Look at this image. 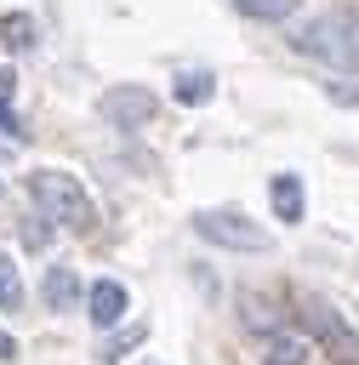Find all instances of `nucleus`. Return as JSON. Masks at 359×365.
Wrapping results in <instances>:
<instances>
[{
    "instance_id": "1",
    "label": "nucleus",
    "mask_w": 359,
    "mask_h": 365,
    "mask_svg": "<svg viewBox=\"0 0 359 365\" xmlns=\"http://www.w3.org/2000/svg\"><path fill=\"white\" fill-rule=\"evenodd\" d=\"M291 46L325 68H359V11H319L291 29Z\"/></svg>"
},
{
    "instance_id": "2",
    "label": "nucleus",
    "mask_w": 359,
    "mask_h": 365,
    "mask_svg": "<svg viewBox=\"0 0 359 365\" xmlns=\"http://www.w3.org/2000/svg\"><path fill=\"white\" fill-rule=\"evenodd\" d=\"M28 200L40 205L46 222H57L68 234H91V222H97V205H91V194L80 188L74 171H57V165L28 171Z\"/></svg>"
},
{
    "instance_id": "3",
    "label": "nucleus",
    "mask_w": 359,
    "mask_h": 365,
    "mask_svg": "<svg viewBox=\"0 0 359 365\" xmlns=\"http://www.w3.org/2000/svg\"><path fill=\"white\" fill-rule=\"evenodd\" d=\"M194 234L211 240V245H222V251H268V245H274L268 228H256L245 211H228V205H205V211H194Z\"/></svg>"
},
{
    "instance_id": "4",
    "label": "nucleus",
    "mask_w": 359,
    "mask_h": 365,
    "mask_svg": "<svg viewBox=\"0 0 359 365\" xmlns=\"http://www.w3.org/2000/svg\"><path fill=\"white\" fill-rule=\"evenodd\" d=\"M302 325H308V336H313L319 348H331L336 359L359 365V331L342 319L336 302H325V297H302Z\"/></svg>"
},
{
    "instance_id": "5",
    "label": "nucleus",
    "mask_w": 359,
    "mask_h": 365,
    "mask_svg": "<svg viewBox=\"0 0 359 365\" xmlns=\"http://www.w3.org/2000/svg\"><path fill=\"white\" fill-rule=\"evenodd\" d=\"M97 114H103L114 131H142V125H154L160 97H154L148 86H108V91L97 97Z\"/></svg>"
},
{
    "instance_id": "6",
    "label": "nucleus",
    "mask_w": 359,
    "mask_h": 365,
    "mask_svg": "<svg viewBox=\"0 0 359 365\" xmlns=\"http://www.w3.org/2000/svg\"><path fill=\"white\" fill-rule=\"evenodd\" d=\"M125 285L120 279H97V285H85V319L97 325V331H114L120 319H125Z\"/></svg>"
},
{
    "instance_id": "7",
    "label": "nucleus",
    "mask_w": 359,
    "mask_h": 365,
    "mask_svg": "<svg viewBox=\"0 0 359 365\" xmlns=\"http://www.w3.org/2000/svg\"><path fill=\"white\" fill-rule=\"evenodd\" d=\"M40 297H46V308H80L85 302V285H80V274L68 268V262H51L46 274H40Z\"/></svg>"
},
{
    "instance_id": "8",
    "label": "nucleus",
    "mask_w": 359,
    "mask_h": 365,
    "mask_svg": "<svg viewBox=\"0 0 359 365\" xmlns=\"http://www.w3.org/2000/svg\"><path fill=\"white\" fill-rule=\"evenodd\" d=\"M308 354H313V342H308V336L279 331V325H268V331H262V365H308Z\"/></svg>"
},
{
    "instance_id": "9",
    "label": "nucleus",
    "mask_w": 359,
    "mask_h": 365,
    "mask_svg": "<svg viewBox=\"0 0 359 365\" xmlns=\"http://www.w3.org/2000/svg\"><path fill=\"white\" fill-rule=\"evenodd\" d=\"M268 200H274V211H279L285 222H302V211H308V194H302V177H296V171H279V177L268 182Z\"/></svg>"
},
{
    "instance_id": "10",
    "label": "nucleus",
    "mask_w": 359,
    "mask_h": 365,
    "mask_svg": "<svg viewBox=\"0 0 359 365\" xmlns=\"http://www.w3.org/2000/svg\"><path fill=\"white\" fill-rule=\"evenodd\" d=\"M171 97H177L182 108H205V103L217 97V80H211L205 68H188V74H177V86H171Z\"/></svg>"
},
{
    "instance_id": "11",
    "label": "nucleus",
    "mask_w": 359,
    "mask_h": 365,
    "mask_svg": "<svg viewBox=\"0 0 359 365\" xmlns=\"http://www.w3.org/2000/svg\"><path fill=\"white\" fill-rule=\"evenodd\" d=\"M296 6H302V0H234V11L251 17V23H285Z\"/></svg>"
},
{
    "instance_id": "12",
    "label": "nucleus",
    "mask_w": 359,
    "mask_h": 365,
    "mask_svg": "<svg viewBox=\"0 0 359 365\" xmlns=\"http://www.w3.org/2000/svg\"><path fill=\"white\" fill-rule=\"evenodd\" d=\"M0 40H6V51H28V46H34V17H28V11H6Z\"/></svg>"
},
{
    "instance_id": "13",
    "label": "nucleus",
    "mask_w": 359,
    "mask_h": 365,
    "mask_svg": "<svg viewBox=\"0 0 359 365\" xmlns=\"http://www.w3.org/2000/svg\"><path fill=\"white\" fill-rule=\"evenodd\" d=\"M23 308V274H17V262L0 251V314H17Z\"/></svg>"
},
{
    "instance_id": "14",
    "label": "nucleus",
    "mask_w": 359,
    "mask_h": 365,
    "mask_svg": "<svg viewBox=\"0 0 359 365\" xmlns=\"http://www.w3.org/2000/svg\"><path fill=\"white\" fill-rule=\"evenodd\" d=\"M137 342H148V325H125V331H114V336L103 342V359H108V365H120Z\"/></svg>"
},
{
    "instance_id": "15",
    "label": "nucleus",
    "mask_w": 359,
    "mask_h": 365,
    "mask_svg": "<svg viewBox=\"0 0 359 365\" xmlns=\"http://www.w3.org/2000/svg\"><path fill=\"white\" fill-rule=\"evenodd\" d=\"M0 131H11V137H17V114L6 108V97H0Z\"/></svg>"
},
{
    "instance_id": "16",
    "label": "nucleus",
    "mask_w": 359,
    "mask_h": 365,
    "mask_svg": "<svg viewBox=\"0 0 359 365\" xmlns=\"http://www.w3.org/2000/svg\"><path fill=\"white\" fill-rule=\"evenodd\" d=\"M11 86H17V74H11V68H0V97H11Z\"/></svg>"
},
{
    "instance_id": "17",
    "label": "nucleus",
    "mask_w": 359,
    "mask_h": 365,
    "mask_svg": "<svg viewBox=\"0 0 359 365\" xmlns=\"http://www.w3.org/2000/svg\"><path fill=\"white\" fill-rule=\"evenodd\" d=\"M0 359H17V342H11L6 331H0Z\"/></svg>"
}]
</instances>
